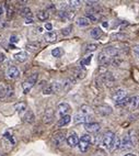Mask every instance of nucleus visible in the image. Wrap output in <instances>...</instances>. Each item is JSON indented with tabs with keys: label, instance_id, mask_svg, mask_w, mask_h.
I'll list each match as a JSON object with an SVG mask.
<instances>
[{
	"label": "nucleus",
	"instance_id": "nucleus-43",
	"mask_svg": "<svg viewBox=\"0 0 139 156\" xmlns=\"http://www.w3.org/2000/svg\"><path fill=\"white\" fill-rule=\"evenodd\" d=\"M91 59H92V55L88 56L86 58H83L82 61H81V65H89L90 62H91Z\"/></svg>",
	"mask_w": 139,
	"mask_h": 156
},
{
	"label": "nucleus",
	"instance_id": "nucleus-35",
	"mask_svg": "<svg viewBox=\"0 0 139 156\" xmlns=\"http://www.w3.org/2000/svg\"><path fill=\"white\" fill-rule=\"evenodd\" d=\"M86 76V70L84 69H81V68H78V69L76 70V77L79 78V79H82L84 78Z\"/></svg>",
	"mask_w": 139,
	"mask_h": 156
},
{
	"label": "nucleus",
	"instance_id": "nucleus-41",
	"mask_svg": "<svg viewBox=\"0 0 139 156\" xmlns=\"http://www.w3.org/2000/svg\"><path fill=\"white\" fill-rule=\"evenodd\" d=\"M120 137L117 136V135H115L113 147H114V148H120Z\"/></svg>",
	"mask_w": 139,
	"mask_h": 156
},
{
	"label": "nucleus",
	"instance_id": "nucleus-14",
	"mask_svg": "<svg viewBox=\"0 0 139 156\" xmlns=\"http://www.w3.org/2000/svg\"><path fill=\"white\" fill-rule=\"evenodd\" d=\"M7 76L11 79H17V78L20 77V70L18 67L15 66H11L7 72Z\"/></svg>",
	"mask_w": 139,
	"mask_h": 156
},
{
	"label": "nucleus",
	"instance_id": "nucleus-44",
	"mask_svg": "<svg viewBox=\"0 0 139 156\" xmlns=\"http://www.w3.org/2000/svg\"><path fill=\"white\" fill-rule=\"evenodd\" d=\"M12 16H13V9L9 7V8H7V17H8L9 19H11Z\"/></svg>",
	"mask_w": 139,
	"mask_h": 156
},
{
	"label": "nucleus",
	"instance_id": "nucleus-6",
	"mask_svg": "<svg viewBox=\"0 0 139 156\" xmlns=\"http://www.w3.org/2000/svg\"><path fill=\"white\" fill-rule=\"evenodd\" d=\"M61 89V83H58V81H56V83H53L52 85L47 86L43 90V94L44 95H52V94H55V92L59 91Z\"/></svg>",
	"mask_w": 139,
	"mask_h": 156
},
{
	"label": "nucleus",
	"instance_id": "nucleus-47",
	"mask_svg": "<svg viewBox=\"0 0 139 156\" xmlns=\"http://www.w3.org/2000/svg\"><path fill=\"white\" fill-rule=\"evenodd\" d=\"M134 53L136 54V56L139 58V45H136V46L134 48Z\"/></svg>",
	"mask_w": 139,
	"mask_h": 156
},
{
	"label": "nucleus",
	"instance_id": "nucleus-1",
	"mask_svg": "<svg viewBox=\"0 0 139 156\" xmlns=\"http://www.w3.org/2000/svg\"><path fill=\"white\" fill-rule=\"evenodd\" d=\"M37 78H39V74L35 73V74H32V75L23 83L22 88H23V92H24V94H29V92L31 91V89L33 88L34 85L37 83Z\"/></svg>",
	"mask_w": 139,
	"mask_h": 156
},
{
	"label": "nucleus",
	"instance_id": "nucleus-34",
	"mask_svg": "<svg viewBox=\"0 0 139 156\" xmlns=\"http://www.w3.org/2000/svg\"><path fill=\"white\" fill-rule=\"evenodd\" d=\"M79 112L83 114H92V109L89 106H82L80 108V110H79Z\"/></svg>",
	"mask_w": 139,
	"mask_h": 156
},
{
	"label": "nucleus",
	"instance_id": "nucleus-37",
	"mask_svg": "<svg viewBox=\"0 0 139 156\" xmlns=\"http://www.w3.org/2000/svg\"><path fill=\"white\" fill-rule=\"evenodd\" d=\"M71 32H73V27H71V25H69V27H67V28L61 30V34L64 36H68Z\"/></svg>",
	"mask_w": 139,
	"mask_h": 156
},
{
	"label": "nucleus",
	"instance_id": "nucleus-2",
	"mask_svg": "<svg viewBox=\"0 0 139 156\" xmlns=\"http://www.w3.org/2000/svg\"><path fill=\"white\" fill-rule=\"evenodd\" d=\"M135 145H136V141L134 140L133 135L127 134V135H125V136L123 137L122 141H120V148H122L123 151H128V150H131Z\"/></svg>",
	"mask_w": 139,
	"mask_h": 156
},
{
	"label": "nucleus",
	"instance_id": "nucleus-9",
	"mask_svg": "<svg viewBox=\"0 0 139 156\" xmlns=\"http://www.w3.org/2000/svg\"><path fill=\"white\" fill-rule=\"evenodd\" d=\"M70 109H71L70 105H68V103H66V102H63V103H60V105H58V107H57V112H58V114L61 118L69 113Z\"/></svg>",
	"mask_w": 139,
	"mask_h": 156
},
{
	"label": "nucleus",
	"instance_id": "nucleus-26",
	"mask_svg": "<svg viewBox=\"0 0 139 156\" xmlns=\"http://www.w3.org/2000/svg\"><path fill=\"white\" fill-rule=\"evenodd\" d=\"M20 13H21V16H23L25 19H33V14H32V12H31V9L28 8V7L21 9Z\"/></svg>",
	"mask_w": 139,
	"mask_h": 156
},
{
	"label": "nucleus",
	"instance_id": "nucleus-22",
	"mask_svg": "<svg viewBox=\"0 0 139 156\" xmlns=\"http://www.w3.org/2000/svg\"><path fill=\"white\" fill-rule=\"evenodd\" d=\"M70 121H71V117H70L69 114L64 115V117H61L60 119H59L58 122H57V126H58V128L65 126H67V124H69Z\"/></svg>",
	"mask_w": 139,
	"mask_h": 156
},
{
	"label": "nucleus",
	"instance_id": "nucleus-42",
	"mask_svg": "<svg viewBox=\"0 0 139 156\" xmlns=\"http://www.w3.org/2000/svg\"><path fill=\"white\" fill-rule=\"evenodd\" d=\"M97 48V44H89L88 46H86V52H93V51H95Z\"/></svg>",
	"mask_w": 139,
	"mask_h": 156
},
{
	"label": "nucleus",
	"instance_id": "nucleus-20",
	"mask_svg": "<svg viewBox=\"0 0 139 156\" xmlns=\"http://www.w3.org/2000/svg\"><path fill=\"white\" fill-rule=\"evenodd\" d=\"M43 120H44L45 123H47V124H49V123L53 122V120H54V111L52 110V109H47V110L45 111Z\"/></svg>",
	"mask_w": 139,
	"mask_h": 156
},
{
	"label": "nucleus",
	"instance_id": "nucleus-30",
	"mask_svg": "<svg viewBox=\"0 0 139 156\" xmlns=\"http://www.w3.org/2000/svg\"><path fill=\"white\" fill-rule=\"evenodd\" d=\"M48 17H49V13H48L47 10H43V11H39L37 13V19L39 21H45V20H47Z\"/></svg>",
	"mask_w": 139,
	"mask_h": 156
},
{
	"label": "nucleus",
	"instance_id": "nucleus-33",
	"mask_svg": "<svg viewBox=\"0 0 139 156\" xmlns=\"http://www.w3.org/2000/svg\"><path fill=\"white\" fill-rule=\"evenodd\" d=\"M129 99H131V98H128L127 96H126L125 98H123L122 100H120L118 102H116V106H118V107H125V106H128V103H129Z\"/></svg>",
	"mask_w": 139,
	"mask_h": 156
},
{
	"label": "nucleus",
	"instance_id": "nucleus-32",
	"mask_svg": "<svg viewBox=\"0 0 139 156\" xmlns=\"http://www.w3.org/2000/svg\"><path fill=\"white\" fill-rule=\"evenodd\" d=\"M39 48V43H28L26 44V50L31 52H35Z\"/></svg>",
	"mask_w": 139,
	"mask_h": 156
},
{
	"label": "nucleus",
	"instance_id": "nucleus-51",
	"mask_svg": "<svg viewBox=\"0 0 139 156\" xmlns=\"http://www.w3.org/2000/svg\"><path fill=\"white\" fill-rule=\"evenodd\" d=\"M25 23H26V24H31V23H33V19H25Z\"/></svg>",
	"mask_w": 139,
	"mask_h": 156
},
{
	"label": "nucleus",
	"instance_id": "nucleus-3",
	"mask_svg": "<svg viewBox=\"0 0 139 156\" xmlns=\"http://www.w3.org/2000/svg\"><path fill=\"white\" fill-rule=\"evenodd\" d=\"M114 139H115V134L111 131H107L102 137V145L106 150H111V148H113Z\"/></svg>",
	"mask_w": 139,
	"mask_h": 156
},
{
	"label": "nucleus",
	"instance_id": "nucleus-50",
	"mask_svg": "<svg viewBox=\"0 0 139 156\" xmlns=\"http://www.w3.org/2000/svg\"><path fill=\"white\" fill-rule=\"evenodd\" d=\"M6 59V56H5V54L3 53H0V63H2L3 61Z\"/></svg>",
	"mask_w": 139,
	"mask_h": 156
},
{
	"label": "nucleus",
	"instance_id": "nucleus-39",
	"mask_svg": "<svg viewBox=\"0 0 139 156\" xmlns=\"http://www.w3.org/2000/svg\"><path fill=\"white\" fill-rule=\"evenodd\" d=\"M5 97H6V87L3 85H0V100Z\"/></svg>",
	"mask_w": 139,
	"mask_h": 156
},
{
	"label": "nucleus",
	"instance_id": "nucleus-5",
	"mask_svg": "<svg viewBox=\"0 0 139 156\" xmlns=\"http://www.w3.org/2000/svg\"><path fill=\"white\" fill-rule=\"evenodd\" d=\"M92 119H93L92 114H83V113H80V112H78V113L73 117V121H75L76 124H79V123H84V124H86V123L92 122Z\"/></svg>",
	"mask_w": 139,
	"mask_h": 156
},
{
	"label": "nucleus",
	"instance_id": "nucleus-46",
	"mask_svg": "<svg viewBox=\"0 0 139 156\" xmlns=\"http://www.w3.org/2000/svg\"><path fill=\"white\" fill-rule=\"evenodd\" d=\"M18 41H19V39H18L17 35H12L11 37H10V42L11 43H17Z\"/></svg>",
	"mask_w": 139,
	"mask_h": 156
},
{
	"label": "nucleus",
	"instance_id": "nucleus-27",
	"mask_svg": "<svg viewBox=\"0 0 139 156\" xmlns=\"http://www.w3.org/2000/svg\"><path fill=\"white\" fill-rule=\"evenodd\" d=\"M91 36L93 37V39H100L101 36H102L103 34V31L101 30V28H94V29H92L91 30Z\"/></svg>",
	"mask_w": 139,
	"mask_h": 156
},
{
	"label": "nucleus",
	"instance_id": "nucleus-19",
	"mask_svg": "<svg viewBox=\"0 0 139 156\" xmlns=\"http://www.w3.org/2000/svg\"><path fill=\"white\" fill-rule=\"evenodd\" d=\"M75 81L76 80L73 78H67V79H65L64 83H61V89L65 90V91L69 90L75 85Z\"/></svg>",
	"mask_w": 139,
	"mask_h": 156
},
{
	"label": "nucleus",
	"instance_id": "nucleus-10",
	"mask_svg": "<svg viewBox=\"0 0 139 156\" xmlns=\"http://www.w3.org/2000/svg\"><path fill=\"white\" fill-rule=\"evenodd\" d=\"M125 97H126V90L123 89V88L116 89L113 92V95H112V98H113V100L115 101V103L118 102V101L122 100L123 98H125Z\"/></svg>",
	"mask_w": 139,
	"mask_h": 156
},
{
	"label": "nucleus",
	"instance_id": "nucleus-31",
	"mask_svg": "<svg viewBox=\"0 0 139 156\" xmlns=\"http://www.w3.org/2000/svg\"><path fill=\"white\" fill-rule=\"evenodd\" d=\"M52 55L54 56V57H61V56L64 55V50L61 48H55L53 51H52Z\"/></svg>",
	"mask_w": 139,
	"mask_h": 156
},
{
	"label": "nucleus",
	"instance_id": "nucleus-8",
	"mask_svg": "<svg viewBox=\"0 0 139 156\" xmlns=\"http://www.w3.org/2000/svg\"><path fill=\"white\" fill-rule=\"evenodd\" d=\"M101 78H102L103 83H104L106 86H109V87H112L113 85H114V83H115L114 76L112 75V73H110V72L104 73V74L101 76Z\"/></svg>",
	"mask_w": 139,
	"mask_h": 156
},
{
	"label": "nucleus",
	"instance_id": "nucleus-23",
	"mask_svg": "<svg viewBox=\"0 0 139 156\" xmlns=\"http://www.w3.org/2000/svg\"><path fill=\"white\" fill-rule=\"evenodd\" d=\"M22 120L24 121L25 123H33L34 120H35V114L32 111H26V113L23 115Z\"/></svg>",
	"mask_w": 139,
	"mask_h": 156
},
{
	"label": "nucleus",
	"instance_id": "nucleus-28",
	"mask_svg": "<svg viewBox=\"0 0 139 156\" xmlns=\"http://www.w3.org/2000/svg\"><path fill=\"white\" fill-rule=\"evenodd\" d=\"M86 19L89 20L90 22H97L99 21V16L95 12H86Z\"/></svg>",
	"mask_w": 139,
	"mask_h": 156
},
{
	"label": "nucleus",
	"instance_id": "nucleus-38",
	"mask_svg": "<svg viewBox=\"0 0 139 156\" xmlns=\"http://www.w3.org/2000/svg\"><path fill=\"white\" fill-rule=\"evenodd\" d=\"M80 6H81V1H79V0H73V1L68 2V7H71V8H78Z\"/></svg>",
	"mask_w": 139,
	"mask_h": 156
},
{
	"label": "nucleus",
	"instance_id": "nucleus-7",
	"mask_svg": "<svg viewBox=\"0 0 139 156\" xmlns=\"http://www.w3.org/2000/svg\"><path fill=\"white\" fill-rule=\"evenodd\" d=\"M65 140H66V134H65V132L61 131L56 132L53 135V137H52V141H53L54 145H56V146H60L65 142Z\"/></svg>",
	"mask_w": 139,
	"mask_h": 156
},
{
	"label": "nucleus",
	"instance_id": "nucleus-40",
	"mask_svg": "<svg viewBox=\"0 0 139 156\" xmlns=\"http://www.w3.org/2000/svg\"><path fill=\"white\" fill-rule=\"evenodd\" d=\"M13 89H12V87L10 86H7L6 87V97H11L13 96Z\"/></svg>",
	"mask_w": 139,
	"mask_h": 156
},
{
	"label": "nucleus",
	"instance_id": "nucleus-45",
	"mask_svg": "<svg viewBox=\"0 0 139 156\" xmlns=\"http://www.w3.org/2000/svg\"><path fill=\"white\" fill-rule=\"evenodd\" d=\"M97 1H86V5L88 7H95L97 6Z\"/></svg>",
	"mask_w": 139,
	"mask_h": 156
},
{
	"label": "nucleus",
	"instance_id": "nucleus-29",
	"mask_svg": "<svg viewBox=\"0 0 139 156\" xmlns=\"http://www.w3.org/2000/svg\"><path fill=\"white\" fill-rule=\"evenodd\" d=\"M77 24L79 27H88V25H90V21L86 17H81L77 19Z\"/></svg>",
	"mask_w": 139,
	"mask_h": 156
},
{
	"label": "nucleus",
	"instance_id": "nucleus-15",
	"mask_svg": "<svg viewBox=\"0 0 139 156\" xmlns=\"http://www.w3.org/2000/svg\"><path fill=\"white\" fill-rule=\"evenodd\" d=\"M97 112L101 114V115H109L113 112L112 108L110 106H106V105H101V106H97Z\"/></svg>",
	"mask_w": 139,
	"mask_h": 156
},
{
	"label": "nucleus",
	"instance_id": "nucleus-52",
	"mask_svg": "<svg viewBox=\"0 0 139 156\" xmlns=\"http://www.w3.org/2000/svg\"><path fill=\"white\" fill-rule=\"evenodd\" d=\"M2 13H3V9H2V7L0 6V16H1Z\"/></svg>",
	"mask_w": 139,
	"mask_h": 156
},
{
	"label": "nucleus",
	"instance_id": "nucleus-49",
	"mask_svg": "<svg viewBox=\"0 0 139 156\" xmlns=\"http://www.w3.org/2000/svg\"><path fill=\"white\" fill-rule=\"evenodd\" d=\"M45 29H46V30H48V32H50V31H52V29H53V25L50 24V23H46V24H45Z\"/></svg>",
	"mask_w": 139,
	"mask_h": 156
},
{
	"label": "nucleus",
	"instance_id": "nucleus-18",
	"mask_svg": "<svg viewBox=\"0 0 139 156\" xmlns=\"http://www.w3.org/2000/svg\"><path fill=\"white\" fill-rule=\"evenodd\" d=\"M29 55L26 52H24V51H21V52H18V53H15L13 55V58L15 59L17 62H19V63H23V62H25L26 59H28Z\"/></svg>",
	"mask_w": 139,
	"mask_h": 156
},
{
	"label": "nucleus",
	"instance_id": "nucleus-21",
	"mask_svg": "<svg viewBox=\"0 0 139 156\" xmlns=\"http://www.w3.org/2000/svg\"><path fill=\"white\" fill-rule=\"evenodd\" d=\"M97 61H99V63L102 64V65H107V64L111 63V58L107 57V55H106L103 51L99 54V56H97Z\"/></svg>",
	"mask_w": 139,
	"mask_h": 156
},
{
	"label": "nucleus",
	"instance_id": "nucleus-16",
	"mask_svg": "<svg viewBox=\"0 0 139 156\" xmlns=\"http://www.w3.org/2000/svg\"><path fill=\"white\" fill-rule=\"evenodd\" d=\"M58 16L60 19H63L64 21H67V20L73 19L75 17V12L69 11V10H61V11L58 12Z\"/></svg>",
	"mask_w": 139,
	"mask_h": 156
},
{
	"label": "nucleus",
	"instance_id": "nucleus-17",
	"mask_svg": "<svg viewBox=\"0 0 139 156\" xmlns=\"http://www.w3.org/2000/svg\"><path fill=\"white\" fill-rule=\"evenodd\" d=\"M128 108H129V110H133V111L139 108V96H134L129 99Z\"/></svg>",
	"mask_w": 139,
	"mask_h": 156
},
{
	"label": "nucleus",
	"instance_id": "nucleus-11",
	"mask_svg": "<svg viewBox=\"0 0 139 156\" xmlns=\"http://www.w3.org/2000/svg\"><path fill=\"white\" fill-rule=\"evenodd\" d=\"M67 144L69 145L70 147H76L79 144V136L77 135V133L73 132L70 135H68V137H67Z\"/></svg>",
	"mask_w": 139,
	"mask_h": 156
},
{
	"label": "nucleus",
	"instance_id": "nucleus-36",
	"mask_svg": "<svg viewBox=\"0 0 139 156\" xmlns=\"http://www.w3.org/2000/svg\"><path fill=\"white\" fill-rule=\"evenodd\" d=\"M123 63V61L120 58V57H115V58H112L111 59V64L113 65L114 67H118L120 64Z\"/></svg>",
	"mask_w": 139,
	"mask_h": 156
},
{
	"label": "nucleus",
	"instance_id": "nucleus-48",
	"mask_svg": "<svg viewBox=\"0 0 139 156\" xmlns=\"http://www.w3.org/2000/svg\"><path fill=\"white\" fill-rule=\"evenodd\" d=\"M5 137H6V139H8V140H10L12 144H14V140L12 139V136H11V135H10L9 133H5Z\"/></svg>",
	"mask_w": 139,
	"mask_h": 156
},
{
	"label": "nucleus",
	"instance_id": "nucleus-12",
	"mask_svg": "<svg viewBox=\"0 0 139 156\" xmlns=\"http://www.w3.org/2000/svg\"><path fill=\"white\" fill-rule=\"evenodd\" d=\"M103 52L111 59L115 58V57H118V50L116 48H113V46H107V48H105L103 50Z\"/></svg>",
	"mask_w": 139,
	"mask_h": 156
},
{
	"label": "nucleus",
	"instance_id": "nucleus-24",
	"mask_svg": "<svg viewBox=\"0 0 139 156\" xmlns=\"http://www.w3.org/2000/svg\"><path fill=\"white\" fill-rule=\"evenodd\" d=\"M44 39L46 42H55L56 40H57V33L54 32V31H50V32H47V33L44 35Z\"/></svg>",
	"mask_w": 139,
	"mask_h": 156
},
{
	"label": "nucleus",
	"instance_id": "nucleus-53",
	"mask_svg": "<svg viewBox=\"0 0 139 156\" xmlns=\"http://www.w3.org/2000/svg\"><path fill=\"white\" fill-rule=\"evenodd\" d=\"M125 156H136V155H134V154H127V155H125Z\"/></svg>",
	"mask_w": 139,
	"mask_h": 156
},
{
	"label": "nucleus",
	"instance_id": "nucleus-25",
	"mask_svg": "<svg viewBox=\"0 0 139 156\" xmlns=\"http://www.w3.org/2000/svg\"><path fill=\"white\" fill-rule=\"evenodd\" d=\"M14 110L18 112V113L22 114L23 112L26 110V103L24 102H18L14 105Z\"/></svg>",
	"mask_w": 139,
	"mask_h": 156
},
{
	"label": "nucleus",
	"instance_id": "nucleus-54",
	"mask_svg": "<svg viewBox=\"0 0 139 156\" xmlns=\"http://www.w3.org/2000/svg\"><path fill=\"white\" fill-rule=\"evenodd\" d=\"M0 156H1V155H0Z\"/></svg>",
	"mask_w": 139,
	"mask_h": 156
},
{
	"label": "nucleus",
	"instance_id": "nucleus-4",
	"mask_svg": "<svg viewBox=\"0 0 139 156\" xmlns=\"http://www.w3.org/2000/svg\"><path fill=\"white\" fill-rule=\"evenodd\" d=\"M91 135H89V134H86V135H82L81 136V139H79V150H80V152H82V153H86V151L89 150L90 147V144H91Z\"/></svg>",
	"mask_w": 139,
	"mask_h": 156
},
{
	"label": "nucleus",
	"instance_id": "nucleus-13",
	"mask_svg": "<svg viewBox=\"0 0 139 156\" xmlns=\"http://www.w3.org/2000/svg\"><path fill=\"white\" fill-rule=\"evenodd\" d=\"M84 129H86L88 132H90V133H95V132L100 131L101 126L97 122H90V123L84 124Z\"/></svg>",
	"mask_w": 139,
	"mask_h": 156
}]
</instances>
